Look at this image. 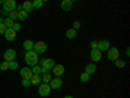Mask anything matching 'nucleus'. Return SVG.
Segmentation results:
<instances>
[{
    "label": "nucleus",
    "mask_w": 130,
    "mask_h": 98,
    "mask_svg": "<svg viewBox=\"0 0 130 98\" xmlns=\"http://www.w3.org/2000/svg\"><path fill=\"white\" fill-rule=\"evenodd\" d=\"M25 62L29 67H34V65L38 64L39 62V56L38 54L34 51V50H30V51H26L25 52Z\"/></svg>",
    "instance_id": "f257e3e1"
},
{
    "label": "nucleus",
    "mask_w": 130,
    "mask_h": 98,
    "mask_svg": "<svg viewBox=\"0 0 130 98\" xmlns=\"http://www.w3.org/2000/svg\"><path fill=\"white\" fill-rule=\"evenodd\" d=\"M55 60H53L52 58H43V59H40V62H39V65L42 68H46L47 71H52V68L55 67Z\"/></svg>",
    "instance_id": "f03ea898"
},
{
    "label": "nucleus",
    "mask_w": 130,
    "mask_h": 98,
    "mask_svg": "<svg viewBox=\"0 0 130 98\" xmlns=\"http://www.w3.org/2000/svg\"><path fill=\"white\" fill-rule=\"evenodd\" d=\"M16 8H17L16 0H7L3 4V13H9L12 10H16Z\"/></svg>",
    "instance_id": "7ed1b4c3"
},
{
    "label": "nucleus",
    "mask_w": 130,
    "mask_h": 98,
    "mask_svg": "<svg viewBox=\"0 0 130 98\" xmlns=\"http://www.w3.org/2000/svg\"><path fill=\"white\" fill-rule=\"evenodd\" d=\"M51 86H50V84H46V82H42V84H39V89H38V93H39V95H42V97H48L50 94H51Z\"/></svg>",
    "instance_id": "20e7f679"
},
{
    "label": "nucleus",
    "mask_w": 130,
    "mask_h": 98,
    "mask_svg": "<svg viewBox=\"0 0 130 98\" xmlns=\"http://www.w3.org/2000/svg\"><path fill=\"white\" fill-rule=\"evenodd\" d=\"M118 56H120V51H118L117 47H109L107 50V58H108V60L115 62L116 59H118Z\"/></svg>",
    "instance_id": "39448f33"
},
{
    "label": "nucleus",
    "mask_w": 130,
    "mask_h": 98,
    "mask_svg": "<svg viewBox=\"0 0 130 98\" xmlns=\"http://www.w3.org/2000/svg\"><path fill=\"white\" fill-rule=\"evenodd\" d=\"M32 50H34L37 54H43V52H46V51H47V43L39 41V42L34 43V48H32Z\"/></svg>",
    "instance_id": "423d86ee"
},
{
    "label": "nucleus",
    "mask_w": 130,
    "mask_h": 98,
    "mask_svg": "<svg viewBox=\"0 0 130 98\" xmlns=\"http://www.w3.org/2000/svg\"><path fill=\"white\" fill-rule=\"evenodd\" d=\"M16 56H17V52H16V50H13V48H8V50L4 52V55H3L4 60H7V62H12V60H14Z\"/></svg>",
    "instance_id": "0eeeda50"
},
{
    "label": "nucleus",
    "mask_w": 130,
    "mask_h": 98,
    "mask_svg": "<svg viewBox=\"0 0 130 98\" xmlns=\"http://www.w3.org/2000/svg\"><path fill=\"white\" fill-rule=\"evenodd\" d=\"M111 47V42L107 41V39H102V41H98V50L99 51H107L108 48Z\"/></svg>",
    "instance_id": "6e6552de"
},
{
    "label": "nucleus",
    "mask_w": 130,
    "mask_h": 98,
    "mask_svg": "<svg viewBox=\"0 0 130 98\" xmlns=\"http://www.w3.org/2000/svg\"><path fill=\"white\" fill-rule=\"evenodd\" d=\"M52 71H53V75H55L56 77H61L65 73V67L62 64H55V67L52 68Z\"/></svg>",
    "instance_id": "1a4fd4ad"
},
{
    "label": "nucleus",
    "mask_w": 130,
    "mask_h": 98,
    "mask_svg": "<svg viewBox=\"0 0 130 98\" xmlns=\"http://www.w3.org/2000/svg\"><path fill=\"white\" fill-rule=\"evenodd\" d=\"M90 58H91V60H92L94 63L100 62V60H102V51H99L98 48L91 50V52H90Z\"/></svg>",
    "instance_id": "9d476101"
},
{
    "label": "nucleus",
    "mask_w": 130,
    "mask_h": 98,
    "mask_svg": "<svg viewBox=\"0 0 130 98\" xmlns=\"http://www.w3.org/2000/svg\"><path fill=\"white\" fill-rule=\"evenodd\" d=\"M20 76L22 79H27V80H30L31 79V76H32V72H31V69L29 68V67H24V68H21L20 69Z\"/></svg>",
    "instance_id": "9b49d317"
},
{
    "label": "nucleus",
    "mask_w": 130,
    "mask_h": 98,
    "mask_svg": "<svg viewBox=\"0 0 130 98\" xmlns=\"http://www.w3.org/2000/svg\"><path fill=\"white\" fill-rule=\"evenodd\" d=\"M50 86H51V89H60L61 86H62V80H61V77L52 79V80L50 81Z\"/></svg>",
    "instance_id": "f8f14e48"
},
{
    "label": "nucleus",
    "mask_w": 130,
    "mask_h": 98,
    "mask_svg": "<svg viewBox=\"0 0 130 98\" xmlns=\"http://www.w3.org/2000/svg\"><path fill=\"white\" fill-rule=\"evenodd\" d=\"M16 33L17 31H14L13 29H7L5 33H4V37H5V39L8 42H12V41L16 39Z\"/></svg>",
    "instance_id": "ddd939ff"
},
{
    "label": "nucleus",
    "mask_w": 130,
    "mask_h": 98,
    "mask_svg": "<svg viewBox=\"0 0 130 98\" xmlns=\"http://www.w3.org/2000/svg\"><path fill=\"white\" fill-rule=\"evenodd\" d=\"M60 7H61L62 10H65V12H69V10L72 9V7H73V2H70V0H62Z\"/></svg>",
    "instance_id": "4468645a"
},
{
    "label": "nucleus",
    "mask_w": 130,
    "mask_h": 98,
    "mask_svg": "<svg viewBox=\"0 0 130 98\" xmlns=\"http://www.w3.org/2000/svg\"><path fill=\"white\" fill-rule=\"evenodd\" d=\"M96 69H98V68H96V64H95V63H89V64L85 67V72H86V73H89V75L95 73Z\"/></svg>",
    "instance_id": "2eb2a0df"
},
{
    "label": "nucleus",
    "mask_w": 130,
    "mask_h": 98,
    "mask_svg": "<svg viewBox=\"0 0 130 98\" xmlns=\"http://www.w3.org/2000/svg\"><path fill=\"white\" fill-rule=\"evenodd\" d=\"M22 9L26 10L27 13L32 12L34 10V8H32V3H31V0H25V2L22 3Z\"/></svg>",
    "instance_id": "dca6fc26"
},
{
    "label": "nucleus",
    "mask_w": 130,
    "mask_h": 98,
    "mask_svg": "<svg viewBox=\"0 0 130 98\" xmlns=\"http://www.w3.org/2000/svg\"><path fill=\"white\" fill-rule=\"evenodd\" d=\"M65 35H67V38H68V39H74L75 37H77V30H74L73 28H70V29H68V30H67Z\"/></svg>",
    "instance_id": "f3484780"
},
{
    "label": "nucleus",
    "mask_w": 130,
    "mask_h": 98,
    "mask_svg": "<svg viewBox=\"0 0 130 98\" xmlns=\"http://www.w3.org/2000/svg\"><path fill=\"white\" fill-rule=\"evenodd\" d=\"M22 46H24V48H25L26 51H30V50L34 48V42H32L31 39H26V41L22 43Z\"/></svg>",
    "instance_id": "a211bd4d"
},
{
    "label": "nucleus",
    "mask_w": 130,
    "mask_h": 98,
    "mask_svg": "<svg viewBox=\"0 0 130 98\" xmlns=\"http://www.w3.org/2000/svg\"><path fill=\"white\" fill-rule=\"evenodd\" d=\"M40 80H42V82L50 84V81L52 80V76H51V73H50V72H47V73H42V77H40Z\"/></svg>",
    "instance_id": "6ab92c4d"
},
{
    "label": "nucleus",
    "mask_w": 130,
    "mask_h": 98,
    "mask_svg": "<svg viewBox=\"0 0 130 98\" xmlns=\"http://www.w3.org/2000/svg\"><path fill=\"white\" fill-rule=\"evenodd\" d=\"M30 82H31V85H39V84L42 82L39 75H32L31 79H30Z\"/></svg>",
    "instance_id": "aec40b11"
},
{
    "label": "nucleus",
    "mask_w": 130,
    "mask_h": 98,
    "mask_svg": "<svg viewBox=\"0 0 130 98\" xmlns=\"http://www.w3.org/2000/svg\"><path fill=\"white\" fill-rule=\"evenodd\" d=\"M27 16H29V13L26 12V10H24V9L18 10V20L20 21H25L27 18Z\"/></svg>",
    "instance_id": "412c9836"
},
{
    "label": "nucleus",
    "mask_w": 130,
    "mask_h": 98,
    "mask_svg": "<svg viewBox=\"0 0 130 98\" xmlns=\"http://www.w3.org/2000/svg\"><path fill=\"white\" fill-rule=\"evenodd\" d=\"M79 80H81L82 82H89V81H90V75L86 73V72H82L81 76H79Z\"/></svg>",
    "instance_id": "4be33fe9"
},
{
    "label": "nucleus",
    "mask_w": 130,
    "mask_h": 98,
    "mask_svg": "<svg viewBox=\"0 0 130 98\" xmlns=\"http://www.w3.org/2000/svg\"><path fill=\"white\" fill-rule=\"evenodd\" d=\"M31 3H32V8L34 9H39L43 7V2L42 0H31Z\"/></svg>",
    "instance_id": "5701e85b"
},
{
    "label": "nucleus",
    "mask_w": 130,
    "mask_h": 98,
    "mask_svg": "<svg viewBox=\"0 0 130 98\" xmlns=\"http://www.w3.org/2000/svg\"><path fill=\"white\" fill-rule=\"evenodd\" d=\"M4 25H5L8 29H12V26L14 25V21L10 20L9 17H7V18H4Z\"/></svg>",
    "instance_id": "b1692460"
},
{
    "label": "nucleus",
    "mask_w": 130,
    "mask_h": 98,
    "mask_svg": "<svg viewBox=\"0 0 130 98\" xmlns=\"http://www.w3.org/2000/svg\"><path fill=\"white\" fill-rule=\"evenodd\" d=\"M8 69H9V62L3 60L0 63V71H8Z\"/></svg>",
    "instance_id": "393cba45"
},
{
    "label": "nucleus",
    "mask_w": 130,
    "mask_h": 98,
    "mask_svg": "<svg viewBox=\"0 0 130 98\" xmlns=\"http://www.w3.org/2000/svg\"><path fill=\"white\" fill-rule=\"evenodd\" d=\"M31 72H32V75H40L42 73V67L40 65H34V67L31 68Z\"/></svg>",
    "instance_id": "a878e982"
},
{
    "label": "nucleus",
    "mask_w": 130,
    "mask_h": 98,
    "mask_svg": "<svg viewBox=\"0 0 130 98\" xmlns=\"http://www.w3.org/2000/svg\"><path fill=\"white\" fill-rule=\"evenodd\" d=\"M8 17H9L10 20L16 21V20L18 18V12H17V10H12V12H9V13H8Z\"/></svg>",
    "instance_id": "bb28decb"
},
{
    "label": "nucleus",
    "mask_w": 130,
    "mask_h": 98,
    "mask_svg": "<svg viewBox=\"0 0 130 98\" xmlns=\"http://www.w3.org/2000/svg\"><path fill=\"white\" fill-rule=\"evenodd\" d=\"M113 63H115V65H116L117 68H124V67H125V62H124V60H120V59H116V60H115Z\"/></svg>",
    "instance_id": "cd10ccee"
},
{
    "label": "nucleus",
    "mask_w": 130,
    "mask_h": 98,
    "mask_svg": "<svg viewBox=\"0 0 130 98\" xmlns=\"http://www.w3.org/2000/svg\"><path fill=\"white\" fill-rule=\"evenodd\" d=\"M9 69H12V71H16V69H18V63H17L16 60L9 62Z\"/></svg>",
    "instance_id": "c85d7f7f"
},
{
    "label": "nucleus",
    "mask_w": 130,
    "mask_h": 98,
    "mask_svg": "<svg viewBox=\"0 0 130 98\" xmlns=\"http://www.w3.org/2000/svg\"><path fill=\"white\" fill-rule=\"evenodd\" d=\"M30 85H31L30 80H27V79H22V86H24V88H29Z\"/></svg>",
    "instance_id": "c756f323"
},
{
    "label": "nucleus",
    "mask_w": 130,
    "mask_h": 98,
    "mask_svg": "<svg viewBox=\"0 0 130 98\" xmlns=\"http://www.w3.org/2000/svg\"><path fill=\"white\" fill-rule=\"evenodd\" d=\"M79 28H81V22H79V21H74V22H73V29L77 30Z\"/></svg>",
    "instance_id": "7c9ffc66"
},
{
    "label": "nucleus",
    "mask_w": 130,
    "mask_h": 98,
    "mask_svg": "<svg viewBox=\"0 0 130 98\" xmlns=\"http://www.w3.org/2000/svg\"><path fill=\"white\" fill-rule=\"evenodd\" d=\"M7 29H8V28H7L4 24H0V34H3V35H4V33H5Z\"/></svg>",
    "instance_id": "2f4dec72"
},
{
    "label": "nucleus",
    "mask_w": 130,
    "mask_h": 98,
    "mask_svg": "<svg viewBox=\"0 0 130 98\" xmlns=\"http://www.w3.org/2000/svg\"><path fill=\"white\" fill-rule=\"evenodd\" d=\"M90 46H91V50H95V48H98V41H91Z\"/></svg>",
    "instance_id": "473e14b6"
},
{
    "label": "nucleus",
    "mask_w": 130,
    "mask_h": 98,
    "mask_svg": "<svg viewBox=\"0 0 130 98\" xmlns=\"http://www.w3.org/2000/svg\"><path fill=\"white\" fill-rule=\"evenodd\" d=\"M12 29H13L14 31H18V30L21 29V25H20V24H17V22H14V25L12 26Z\"/></svg>",
    "instance_id": "72a5a7b5"
},
{
    "label": "nucleus",
    "mask_w": 130,
    "mask_h": 98,
    "mask_svg": "<svg viewBox=\"0 0 130 98\" xmlns=\"http://www.w3.org/2000/svg\"><path fill=\"white\" fill-rule=\"evenodd\" d=\"M125 54H126V55H127V56L130 55V48H129V47L126 48V51H125Z\"/></svg>",
    "instance_id": "f704fd0d"
},
{
    "label": "nucleus",
    "mask_w": 130,
    "mask_h": 98,
    "mask_svg": "<svg viewBox=\"0 0 130 98\" xmlns=\"http://www.w3.org/2000/svg\"><path fill=\"white\" fill-rule=\"evenodd\" d=\"M0 24H4V17H0Z\"/></svg>",
    "instance_id": "c9c22d12"
},
{
    "label": "nucleus",
    "mask_w": 130,
    "mask_h": 98,
    "mask_svg": "<svg viewBox=\"0 0 130 98\" xmlns=\"http://www.w3.org/2000/svg\"><path fill=\"white\" fill-rule=\"evenodd\" d=\"M4 2H7V0H0V4H4Z\"/></svg>",
    "instance_id": "e433bc0d"
},
{
    "label": "nucleus",
    "mask_w": 130,
    "mask_h": 98,
    "mask_svg": "<svg viewBox=\"0 0 130 98\" xmlns=\"http://www.w3.org/2000/svg\"><path fill=\"white\" fill-rule=\"evenodd\" d=\"M64 98H73V97H72V95H65Z\"/></svg>",
    "instance_id": "4c0bfd02"
},
{
    "label": "nucleus",
    "mask_w": 130,
    "mask_h": 98,
    "mask_svg": "<svg viewBox=\"0 0 130 98\" xmlns=\"http://www.w3.org/2000/svg\"><path fill=\"white\" fill-rule=\"evenodd\" d=\"M42 2H43V3H44V2H50V0H42Z\"/></svg>",
    "instance_id": "58836bf2"
},
{
    "label": "nucleus",
    "mask_w": 130,
    "mask_h": 98,
    "mask_svg": "<svg viewBox=\"0 0 130 98\" xmlns=\"http://www.w3.org/2000/svg\"><path fill=\"white\" fill-rule=\"evenodd\" d=\"M70 2H75V0H70Z\"/></svg>",
    "instance_id": "ea45409f"
}]
</instances>
